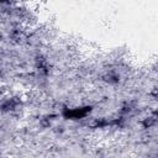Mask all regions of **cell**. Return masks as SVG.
Instances as JSON below:
<instances>
[{
    "label": "cell",
    "instance_id": "cell-1",
    "mask_svg": "<svg viewBox=\"0 0 158 158\" xmlns=\"http://www.w3.org/2000/svg\"><path fill=\"white\" fill-rule=\"evenodd\" d=\"M89 110H90L89 107H84V109H79V110H74V111H68V112H65V116H68V117H75V118L83 117V116L86 115V112Z\"/></svg>",
    "mask_w": 158,
    "mask_h": 158
}]
</instances>
